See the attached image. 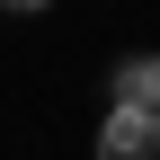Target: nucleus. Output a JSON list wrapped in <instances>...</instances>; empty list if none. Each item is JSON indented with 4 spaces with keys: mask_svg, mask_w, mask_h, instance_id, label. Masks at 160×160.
<instances>
[{
    "mask_svg": "<svg viewBox=\"0 0 160 160\" xmlns=\"http://www.w3.org/2000/svg\"><path fill=\"white\" fill-rule=\"evenodd\" d=\"M98 160H160V116H151V107H107Z\"/></svg>",
    "mask_w": 160,
    "mask_h": 160,
    "instance_id": "f257e3e1",
    "label": "nucleus"
},
{
    "mask_svg": "<svg viewBox=\"0 0 160 160\" xmlns=\"http://www.w3.org/2000/svg\"><path fill=\"white\" fill-rule=\"evenodd\" d=\"M116 107H151L160 116V62H116Z\"/></svg>",
    "mask_w": 160,
    "mask_h": 160,
    "instance_id": "f03ea898",
    "label": "nucleus"
},
{
    "mask_svg": "<svg viewBox=\"0 0 160 160\" xmlns=\"http://www.w3.org/2000/svg\"><path fill=\"white\" fill-rule=\"evenodd\" d=\"M0 9H45V0H0Z\"/></svg>",
    "mask_w": 160,
    "mask_h": 160,
    "instance_id": "7ed1b4c3",
    "label": "nucleus"
}]
</instances>
